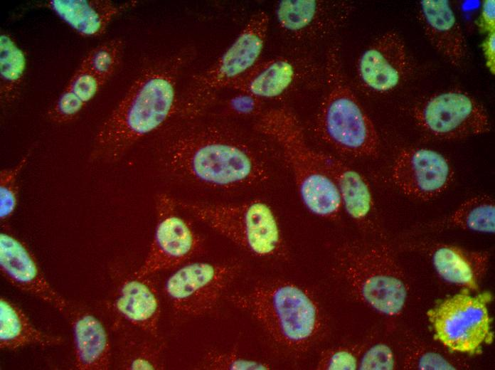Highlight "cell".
I'll return each mask as SVG.
<instances>
[{
  "label": "cell",
  "instance_id": "cell-24",
  "mask_svg": "<svg viewBox=\"0 0 495 370\" xmlns=\"http://www.w3.org/2000/svg\"><path fill=\"white\" fill-rule=\"evenodd\" d=\"M63 343L62 337L39 330L17 305L8 298L1 297V349L16 350L31 345L53 347Z\"/></svg>",
  "mask_w": 495,
  "mask_h": 370
},
{
  "label": "cell",
  "instance_id": "cell-18",
  "mask_svg": "<svg viewBox=\"0 0 495 370\" xmlns=\"http://www.w3.org/2000/svg\"><path fill=\"white\" fill-rule=\"evenodd\" d=\"M315 154L322 169L337 189L342 208L360 227L375 233V201L367 179L331 154L316 150Z\"/></svg>",
  "mask_w": 495,
  "mask_h": 370
},
{
  "label": "cell",
  "instance_id": "cell-10",
  "mask_svg": "<svg viewBox=\"0 0 495 370\" xmlns=\"http://www.w3.org/2000/svg\"><path fill=\"white\" fill-rule=\"evenodd\" d=\"M241 269L238 263H186L179 266L166 279L164 292L177 312L205 315L218 305Z\"/></svg>",
  "mask_w": 495,
  "mask_h": 370
},
{
  "label": "cell",
  "instance_id": "cell-12",
  "mask_svg": "<svg viewBox=\"0 0 495 370\" xmlns=\"http://www.w3.org/2000/svg\"><path fill=\"white\" fill-rule=\"evenodd\" d=\"M415 123L442 139H460L488 133L491 128L486 108L467 92L448 90L434 94L412 109Z\"/></svg>",
  "mask_w": 495,
  "mask_h": 370
},
{
  "label": "cell",
  "instance_id": "cell-27",
  "mask_svg": "<svg viewBox=\"0 0 495 370\" xmlns=\"http://www.w3.org/2000/svg\"><path fill=\"white\" fill-rule=\"evenodd\" d=\"M24 52L6 33L0 35V96L1 104L14 102L19 95L25 78Z\"/></svg>",
  "mask_w": 495,
  "mask_h": 370
},
{
  "label": "cell",
  "instance_id": "cell-1",
  "mask_svg": "<svg viewBox=\"0 0 495 370\" xmlns=\"http://www.w3.org/2000/svg\"><path fill=\"white\" fill-rule=\"evenodd\" d=\"M253 127V126H252ZM160 165L204 186L230 189L262 183L269 177L270 139L211 111L175 117L154 134Z\"/></svg>",
  "mask_w": 495,
  "mask_h": 370
},
{
  "label": "cell",
  "instance_id": "cell-36",
  "mask_svg": "<svg viewBox=\"0 0 495 370\" xmlns=\"http://www.w3.org/2000/svg\"><path fill=\"white\" fill-rule=\"evenodd\" d=\"M480 31L487 35L495 33V1H483L480 15L477 21Z\"/></svg>",
  "mask_w": 495,
  "mask_h": 370
},
{
  "label": "cell",
  "instance_id": "cell-2",
  "mask_svg": "<svg viewBox=\"0 0 495 370\" xmlns=\"http://www.w3.org/2000/svg\"><path fill=\"white\" fill-rule=\"evenodd\" d=\"M193 55L191 48H183L141 72L100 127L94 141L95 158L119 160L178 115L181 78Z\"/></svg>",
  "mask_w": 495,
  "mask_h": 370
},
{
  "label": "cell",
  "instance_id": "cell-33",
  "mask_svg": "<svg viewBox=\"0 0 495 370\" xmlns=\"http://www.w3.org/2000/svg\"><path fill=\"white\" fill-rule=\"evenodd\" d=\"M358 361L352 350L336 348L324 352L318 361L317 369L326 370H355Z\"/></svg>",
  "mask_w": 495,
  "mask_h": 370
},
{
  "label": "cell",
  "instance_id": "cell-23",
  "mask_svg": "<svg viewBox=\"0 0 495 370\" xmlns=\"http://www.w3.org/2000/svg\"><path fill=\"white\" fill-rule=\"evenodd\" d=\"M440 276L449 282L476 290L484 275L489 255L450 245L436 244L428 252Z\"/></svg>",
  "mask_w": 495,
  "mask_h": 370
},
{
  "label": "cell",
  "instance_id": "cell-6",
  "mask_svg": "<svg viewBox=\"0 0 495 370\" xmlns=\"http://www.w3.org/2000/svg\"><path fill=\"white\" fill-rule=\"evenodd\" d=\"M254 129L275 144L288 164L301 201L312 214L335 219L342 209L334 182L322 169L315 150L307 143L300 121L291 110H266L252 125Z\"/></svg>",
  "mask_w": 495,
  "mask_h": 370
},
{
  "label": "cell",
  "instance_id": "cell-5",
  "mask_svg": "<svg viewBox=\"0 0 495 370\" xmlns=\"http://www.w3.org/2000/svg\"><path fill=\"white\" fill-rule=\"evenodd\" d=\"M332 266L349 292L368 307L388 316L403 310L407 282L388 243L378 239L344 241L334 252Z\"/></svg>",
  "mask_w": 495,
  "mask_h": 370
},
{
  "label": "cell",
  "instance_id": "cell-29",
  "mask_svg": "<svg viewBox=\"0 0 495 370\" xmlns=\"http://www.w3.org/2000/svg\"><path fill=\"white\" fill-rule=\"evenodd\" d=\"M29 157L26 154L15 166L0 172V218L6 223L13 216L18 199V179Z\"/></svg>",
  "mask_w": 495,
  "mask_h": 370
},
{
  "label": "cell",
  "instance_id": "cell-31",
  "mask_svg": "<svg viewBox=\"0 0 495 370\" xmlns=\"http://www.w3.org/2000/svg\"><path fill=\"white\" fill-rule=\"evenodd\" d=\"M128 352L123 356L121 361L124 369H162V347L161 344L142 341L131 344Z\"/></svg>",
  "mask_w": 495,
  "mask_h": 370
},
{
  "label": "cell",
  "instance_id": "cell-22",
  "mask_svg": "<svg viewBox=\"0 0 495 370\" xmlns=\"http://www.w3.org/2000/svg\"><path fill=\"white\" fill-rule=\"evenodd\" d=\"M132 3L107 0H51L48 7L59 18L83 37L102 35L110 23Z\"/></svg>",
  "mask_w": 495,
  "mask_h": 370
},
{
  "label": "cell",
  "instance_id": "cell-17",
  "mask_svg": "<svg viewBox=\"0 0 495 370\" xmlns=\"http://www.w3.org/2000/svg\"><path fill=\"white\" fill-rule=\"evenodd\" d=\"M0 270L6 280L18 290L60 312L69 307L68 301L48 282L27 245L6 231L0 233Z\"/></svg>",
  "mask_w": 495,
  "mask_h": 370
},
{
  "label": "cell",
  "instance_id": "cell-32",
  "mask_svg": "<svg viewBox=\"0 0 495 370\" xmlns=\"http://www.w3.org/2000/svg\"><path fill=\"white\" fill-rule=\"evenodd\" d=\"M224 91L228 95L219 94L211 106L222 105L230 115L239 117H255V120L266 110H263L265 102L249 93L230 89Z\"/></svg>",
  "mask_w": 495,
  "mask_h": 370
},
{
  "label": "cell",
  "instance_id": "cell-28",
  "mask_svg": "<svg viewBox=\"0 0 495 370\" xmlns=\"http://www.w3.org/2000/svg\"><path fill=\"white\" fill-rule=\"evenodd\" d=\"M122 52L120 39L110 40L90 51L80 65L106 83L118 67Z\"/></svg>",
  "mask_w": 495,
  "mask_h": 370
},
{
  "label": "cell",
  "instance_id": "cell-9",
  "mask_svg": "<svg viewBox=\"0 0 495 370\" xmlns=\"http://www.w3.org/2000/svg\"><path fill=\"white\" fill-rule=\"evenodd\" d=\"M323 81L324 64L306 54H287L260 59L228 89L249 93L264 102L282 101Z\"/></svg>",
  "mask_w": 495,
  "mask_h": 370
},
{
  "label": "cell",
  "instance_id": "cell-4",
  "mask_svg": "<svg viewBox=\"0 0 495 370\" xmlns=\"http://www.w3.org/2000/svg\"><path fill=\"white\" fill-rule=\"evenodd\" d=\"M323 84L315 118L316 136L341 154L355 159L378 157V133L348 84L337 44L326 52Z\"/></svg>",
  "mask_w": 495,
  "mask_h": 370
},
{
  "label": "cell",
  "instance_id": "cell-7",
  "mask_svg": "<svg viewBox=\"0 0 495 370\" xmlns=\"http://www.w3.org/2000/svg\"><path fill=\"white\" fill-rule=\"evenodd\" d=\"M180 209L257 257L277 258L284 242L277 218L261 200L239 204H207L176 199Z\"/></svg>",
  "mask_w": 495,
  "mask_h": 370
},
{
  "label": "cell",
  "instance_id": "cell-8",
  "mask_svg": "<svg viewBox=\"0 0 495 370\" xmlns=\"http://www.w3.org/2000/svg\"><path fill=\"white\" fill-rule=\"evenodd\" d=\"M270 18L264 11L251 16L237 38L208 68L194 75L181 90L178 116L194 117L211 105L260 60L268 32Z\"/></svg>",
  "mask_w": 495,
  "mask_h": 370
},
{
  "label": "cell",
  "instance_id": "cell-34",
  "mask_svg": "<svg viewBox=\"0 0 495 370\" xmlns=\"http://www.w3.org/2000/svg\"><path fill=\"white\" fill-rule=\"evenodd\" d=\"M395 360L388 346L377 344L367 350L358 362V369L364 370L393 369Z\"/></svg>",
  "mask_w": 495,
  "mask_h": 370
},
{
  "label": "cell",
  "instance_id": "cell-13",
  "mask_svg": "<svg viewBox=\"0 0 495 370\" xmlns=\"http://www.w3.org/2000/svg\"><path fill=\"white\" fill-rule=\"evenodd\" d=\"M156 226L147 255L134 272L148 277L178 268L200 252L202 239L179 213L176 199L166 194L156 198Z\"/></svg>",
  "mask_w": 495,
  "mask_h": 370
},
{
  "label": "cell",
  "instance_id": "cell-3",
  "mask_svg": "<svg viewBox=\"0 0 495 370\" xmlns=\"http://www.w3.org/2000/svg\"><path fill=\"white\" fill-rule=\"evenodd\" d=\"M228 300L257 321L275 342L294 352L307 351L323 331L324 317L316 300L289 281L260 282L232 293Z\"/></svg>",
  "mask_w": 495,
  "mask_h": 370
},
{
  "label": "cell",
  "instance_id": "cell-20",
  "mask_svg": "<svg viewBox=\"0 0 495 370\" xmlns=\"http://www.w3.org/2000/svg\"><path fill=\"white\" fill-rule=\"evenodd\" d=\"M418 21L431 45L449 63L459 66L467 56L462 29L447 0H422Z\"/></svg>",
  "mask_w": 495,
  "mask_h": 370
},
{
  "label": "cell",
  "instance_id": "cell-35",
  "mask_svg": "<svg viewBox=\"0 0 495 370\" xmlns=\"http://www.w3.org/2000/svg\"><path fill=\"white\" fill-rule=\"evenodd\" d=\"M410 367L417 369H455V366L442 355L434 352H422L412 355Z\"/></svg>",
  "mask_w": 495,
  "mask_h": 370
},
{
  "label": "cell",
  "instance_id": "cell-15",
  "mask_svg": "<svg viewBox=\"0 0 495 370\" xmlns=\"http://www.w3.org/2000/svg\"><path fill=\"white\" fill-rule=\"evenodd\" d=\"M351 12L347 3L327 0H281L275 9L282 33L301 43L330 36L344 24Z\"/></svg>",
  "mask_w": 495,
  "mask_h": 370
},
{
  "label": "cell",
  "instance_id": "cell-16",
  "mask_svg": "<svg viewBox=\"0 0 495 370\" xmlns=\"http://www.w3.org/2000/svg\"><path fill=\"white\" fill-rule=\"evenodd\" d=\"M408 67L404 41L396 31H390L376 38L360 55L356 76L366 91L386 94L398 87Z\"/></svg>",
  "mask_w": 495,
  "mask_h": 370
},
{
  "label": "cell",
  "instance_id": "cell-30",
  "mask_svg": "<svg viewBox=\"0 0 495 370\" xmlns=\"http://www.w3.org/2000/svg\"><path fill=\"white\" fill-rule=\"evenodd\" d=\"M201 369L211 370H266L271 366L265 361L246 358L232 352L211 350L205 354Z\"/></svg>",
  "mask_w": 495,
  "mask_h": 370
},
{
  "label": "cell",
  "instance_id": "cell-11",
  "mask_svg": "<svg viewBox=\"0 0 495 370\" xmlns=\"http://www.w3.org/2000/svg\"><path fill=\"white\" fill-rule=\"evenodd\" d=\"M489 293H459L428 312L435 338L448 349L474 353L491 339Z\"/></svg>",
  "mask_w": 495,
  "mask_h": 370
},
{
  "label": "cell",
  "instance_id": "cell-19",
  "mask_svg": "<svg viewBox=\"0 0 495 370\" xmlns=\"http://www.w3.org/2000/svg\"><path fill=\"white\" fill-rule=\"evenodd\" d=\"M112 304L124 321L150 337H158L161 304L150 276L133 274L124 279L117 290Z\"/></svg>",
  "mask_w": 495,
  "mask_h": 370
},
{
  "label": "cell",
  "instance_id": "cell-26",
  "mask_svg": "<svg viewBox=\"0 0 495 370\" xmlns=\"http://www.w3.org/2000/svg\"><path fill=\"white\" fill-rule=\"evenodd\" d=\"M441 226L484 233H494V199L488 194H479L466 199Z\"/></svg>",
  "mask_w": 495,
  "mask_h": 370
},
{
  "label": "cell",
  "instance_id": "cell-14",
  "mask_svg": "<svg viewBox=\"0 0 495 370\" xmlns=\"http://www.w3.org/2000/svg\"><path fill=\"white\" fill-rule=\"evenodd\" d=\"M454 178L448 159L437 151L407 147L396 155L391 179L405 196L420 201L434 199L445 192Z\"/></svg>",
  "mask_w": 495,
  "mask_h": 370
},
{
  "label": "cell",
  "instance_id": "cell-37",
  "mask_svg": "<svg viewBox=\"0 0 495 370\" xmlns=\"http://www.w3.org/2000/svg\"><path fill=\"white\" fill-rule=\"evenodd\" d=\"M486 65L491 74L495 73V33L488 34L481 43Z\"/></svg>",
  "mask_w": 495,
  "mask_h": 370
},
{
  "label": "cell",
  "instance_id": "cell-25",
  "mask_svg": "<svg viewBox=\"0 0 495 370\" xmlns=\"http://www.w3.org/2000/svg\"><path fill=\"white\" fill-rule=\"evenodd\" d=\"M105 83L79 65L65 88L48 112L50 119L56 123L73 120Z\"/></svg>",
  "mask_w": 495,
  "mask_h": 370
},
{
  "label": "cell",
  "instance_id": "cell-21",
  "mask_svg": "<svg viewBox=\"0 0 495 370\" xmlns=\"http://www.w3.org/2000/svg\"><path fill=\"white\" fill-rule=\"evenodd\" d=\"M74 366L80 370H107L111 364V344L103 322L92 312L71 313Z\"/></svg>",
  "mask_w": 495,
  "mask_h": 370
}]
</instances>
